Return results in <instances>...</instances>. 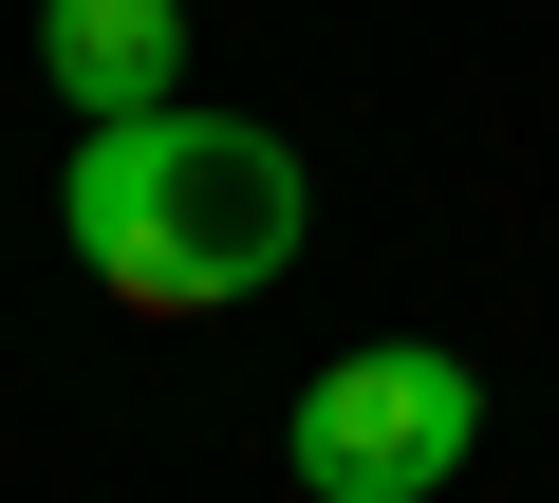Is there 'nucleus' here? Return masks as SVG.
Instances as JSON below:
<instances>
[{
	"label": "nucleus",
	"instance_id": "nucleus-1",
	"mask_svg": "<svg viewBox=\"0 0 559 503\" xmlns=\"http://www.w3.org/2000/svg\"><path fill=\"white\" fill-rule=\"evenodd\" d=\"M75 262L131 299V318H224V299H261L280 262H299V149L280 131H242V112H131V131H75Z\"/></svg>",
	"mask_w": 559,
	"mask_h": 503
},
{
	"label": "nucleus",
	"instance_id": "nucleus-3",
	"mask_svg": "<svg viewBox=\"0 0 559 503\" xmlns=\"http://www.w3.org/2000/svg\"><path fill=\"white\" fill-rule=\"evenodd\" d=\"M38 75L75 131H131L187 94V0H38Z\"/></svg>",
	"mask_w": 559,
	"mask_h": 503
},
{
	"label": "nucleus",
	"instance_id": "nucleus-2",
	"mask_svg": "<svg viewBox=\"0 0 559 503\" xmlns=\"http://www.w3.org/2000/svg\"><path fill=\"white\" fill-rule=\"evenodd\" d=\"M466 447H485V373L429 336H373V355L299 373V410H280L299 503H429V484H466Z\"/></svg>",
	"mask_w": 559,
	"mask_h": 503
}]
</instances>
